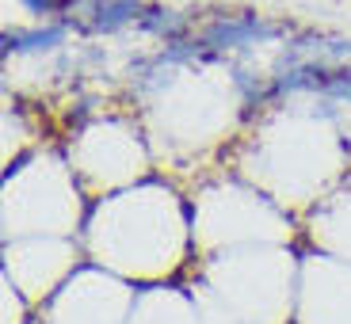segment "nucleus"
<instances>
[{
	"label": "nucleus",
	"mask_w": 351,
	"mask_h": 324,
	"mask_svg": "<svg viewBox=\"0 0 351 324\" xmlns=\"http://www.w3.org/2000/svg\"><path fill=\"white\" fill-rule=\"evenodd\" d=\"M27 8L35 12V16H50L53 8H58V4H62V0H23Z\"/></svg>",
	"instance_id": "obj_2"
},
{
	"label": "nucleus",
	"mask_w": 351,
	"mask_h": 324,
	"mask_svg": "<svg viewBox=\"0 0 351 324\" xmlns=\"http://www.w3.org/2000/svg\"><path fill=\"white\" fill-rule=\"evenodd\" d=\"M8 50H50V46L62 42V31L58 27H46V31H27V35H4Z\"/></svg>",
	"instance_id": "obj_1"
}]
</instances>
